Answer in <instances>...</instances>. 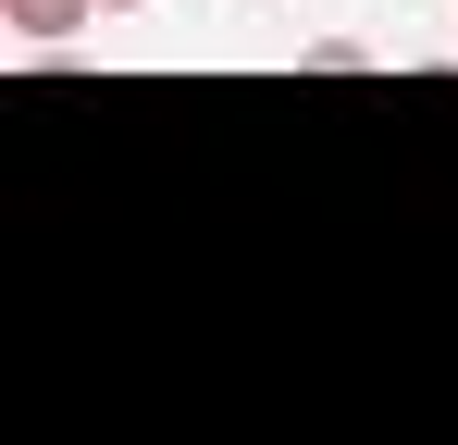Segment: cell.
Segmentation results:
<instances>
[{
  "label": "cell",
  "mask_w": 458,
  "mask_h": 445,
  "mask_svg": "<svg viewBox=\"0 0 458 445\" xmlns=\"http://www.w3.org/2000/svg\"><path fill=\"white\" fill-rule=\"evenodd\" d=\"M0 25H13L25 50H63V38H87V25H99V0H0Z\"/></svg>",
  "instance_id": "1"
},
{
  "label": "cell",
  "mask_w": 458,
  "mask_h": 445,
  "mask_svg": "<svg viewBox=\"0 0 458 445\" xmlns=\"http://www.w3.org/2000/svg\"><path fill=\"white\" fill-rule=\"evenodd\" d=\"M99 13H149V0H99Z\"/></svg>",
  "instance_id": "2"
}]
</instances>
